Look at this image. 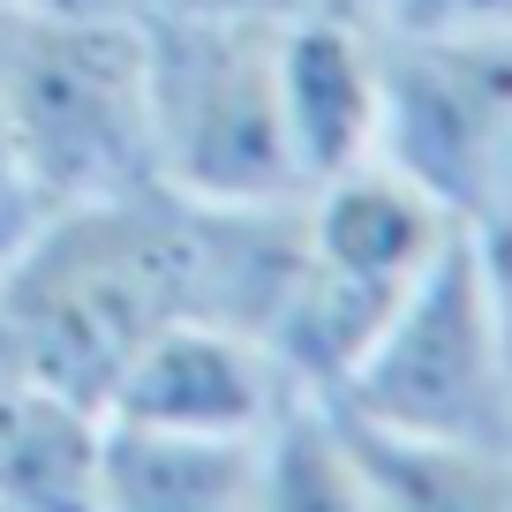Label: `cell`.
Masks as SVG:
<instances>
[{"mask_svg": "<svg viewBox=\"0 0 512 512\" xmlns=\"http://www.w3.org/2000/svg\"><path fill=\"white\" fill-rule=\"evenodd\" d=\"M174 317H189V204L166 189L53 211L0 264V362L91 415Z\"/></svg>", "mask_w": 512, "mask_h": 512, "instance_id": "cell-1", "label": "cell"}, {"mask_svg": "<svg viewBox=\"0 0 512 512\" xmlns=\"http://www.w3.org/2000/svg\"><path fill=\"white\" fill-rule=\"evenodd\" d=\"M0 113L53 211L159 189L151 181L144 16L83 23L0 8Z\"/></svg>", "mask_w": 512, "mask_h": 512, "instance_id": "cell-2", "label": "cell"}, {"mask_svg": "<svg viewBox=\"0 0 512 512\" xmlns=\"http://www.w3.org/2000/svg\"><path fill=\"white\" fill-rule=\"evenodd\" d=\"M151 181L189 204L302 196V166L279 113V31L144 16Z\"/></svg>", "mask_w": 512, "mask_h": 512, "instance_id": "cell-3", "label": "cell"}, {"mask_svg": "<svg viewBox=\"0 0 512 512\" xmlns=\"http://www.w3.org/2000/svg\"><path fill=\"white\" fill-rule=\"evenodd\" d=\"M332 407L400 437L512 445V362L467 234L407 287V302L392 309V324L339 384Z\"/></svg>", "mask_w": 512, "mask_h": 512, "instance_id": "cell-4", "label": "cell"}, {"mask_svg": "<svg viewBox=\"0 0 512 512\" xmlns=\"http://www.w3.org/2000/svg\"><path fill=\"white\" fill-rule=\"evenodd\" d=\"M377 159L415 174L460 219H482L512 189V31L497 23L384 31Z\"/></svg>", "mask_w": 512, "mask_h": 512, "instance_id": "cell-5", "label": "cell"}, {"mask_svg": "<svg viewBox=\"0 0 512 512\" xmlns=\"http://www.w3.org/2000/svg\"><path fill=\"white\" fill-rule=\"evenodd\" d=\"M302 400L309 392L287 377V362L264 339L211 317H174L121 369L98 422L174 430V437H272Z\"/></svg>", "mask_w": 512, "mask_h": 512, "instance_id": "cell-6", "label": "cell"}, {"mask_svg": "<svg viewBox=\"0 0 512 512\" xmlns=\"http://www.w3.org/2000/svg\"><path fill=\"white\" fill-rule=\"evenodd\" d=\"M302 219H309V264L317 272L369 287V294H392V302L467 234L460 211L437 204L392 159H362L347 174L302 189Z\"/></svg>", "mask_w": 512, "mask_h": 512, "instance_id": "cell-7", "label": "cell"}, {"mask_svg": "<svg viewBox=\"0 0 512 512\" xmlns=\"http://www.w3.org/2000/svg\"><path fill=\"white\" fill-rule=\"evenodd\" d=\"M279 113L302 189L377 159L384 136V31L354 8L279 31Z\"/></svg>", "mask_w": 512, "mask_h": 512, "instance_id": "cell-8", "label": "cell"}, {"mask_svg": "<svg viewBox=\"0 0 512 512\" xmlns=\"http://www.w3.org/2000/svg\"><path fill=\"white\" fill-rule=\"evenodd\" d=\"M264 437H174L98 422L91 512H256Z\"/></svg>", "mask_w": 512, "mask_h": 512, "instance_id": "cell-9", "label": "cell"}, {"mask_svg": "<svg viewBox=\"0 0 512 512\" xmlns=\"http://www.w3.org/2000/svg\"><path fill=\"white\" fill-rule=\"evenodd\" d=\"M98 415L0 362V512H91Z\"/></svg>", "mask_w": 512, "mask_h": 512, "instance_id": "cell-10", "label": "cell"}, {"mask_svg": "<svg viewBox=\"0 0 512 512\" xmlns=\"http://www.w3.org/2000/svg\"><path fill=\"white\" fill-rule=\"evenodd\" d=\"M339 415V407H332ZM354 467L377 512H512V445H452V437H400L339 415Z\"/></svg>", "mask_w": 512, "mask_h": 512, "instance_id": "cell-11", "label": "cell"}, {"mask_svg": "<svg viewBox=\"0 0 512 512\" xmlns=\"http://www.w3.org/2000/svg\"><path fill=\"white\" fill-rule=\"evenodd\" d=\"M354 0H144V16H189V23H241V31H287V23L332 16ZM362 16V8H354Z\"/></svg>", "mask_w": 512, "mask_h": 512, "instance_id": "cell-12", "label": "cell"}, {"mask_svg": "<svg viewBox=\"0 0 512 512\" xmlns=\"http://www.w3.org/2000/svg\"><path fill=\"white\" fill-rule=\"evenodd\" d=\"M46 219H53V204H46V189H38L31 159H23L8 113H0V264H8V256H16Z\"/></svg>", "mask_w": 512, "mask_h": 512, "instance_id": "cell-13", "label": "cell"}, {"mask_svg": "<svg viewBox=\"0 0 512 512\" xmlns=\"http://www.w3.org/2000/svg\"><path fill=\"white\" fill-rule=\"evenodd\" d=\"M467 241H475L482 294H490V317H497V332H505V362H512V189L497 196L482 219H467Z\"/></svg>", "mask_w": 512, "mask_h": 512, "instance_id": "cell-14", "label": "cell"}, {"mask_svg": "<svg viewBox=\"0 0 512 512\" xmlns=\"http://www.w3.org/2000/svg\"><path fill=\"white\" fill-rule=\"evenodd\" d=\"M0 8H23V16H83V23H136L144 0H0Z\"/></svg>", "mask_w": 512, "mask_h": 512, "instance_id": "cell-15", "label": "cell"}, {"mask_svg": "<svg viewBox=\"0 0 512 512\" xmlns=\"http://www.w3.org/2000/svg\"><path fill=\"white\" fill-rule=\"evenodd\" d=\"M377 31H422V23H445L452 0H354Z\"/></svg>", "mask_w": 512, "mask_h": 512, "instance_id": "cell-16", "label": "cell"}, {"mask_svg": "<svg viewBox=\"0 0 512 512\" xmlns=\"http://www.w3.org/2000/svg\"><path fill=\"white\" fill-rule=\"evenodd\" d=\"M445 23H497V31H512V0H452Z\"/></svg>", "mask_w": 512, "mask_h": 512, "instance_id": "cell-17", "label": "cell"}]
</instances>
